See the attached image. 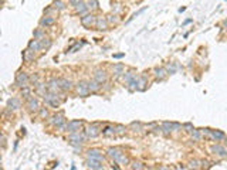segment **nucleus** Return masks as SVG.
Here are the masks:
<instances>
[{"label": "nucleus", "mask_w": 227, "mask_h": 170, "mask_svg": "<svg viewBox=\"0 0 227 170\" xmlns=\"http://www.w3.org/2000/svg\"><path fill=\"white\" fill-rule=\"evenodd\" d=\"M80 1H81V0H70V3H71L72 6H77L78 3H80Z\"/></svg>", "instance_id": "3c124183"}, {"label": "nucleus", "mask_w": 227, "mask_h": 170, "mask_svg": "<svg viewBox=\"0 0 227 170\" xmlns=\"http://www.w3.org/2000/svg\"><path fill=\"white\" fill-rule=\"evenodd\" d=\"M200 132H202V135H203V136H210L211 129H209V128H206V129H200Z\"/></svg>", "instance_id": "c03bdc74"}, {"label": "nucleus", "mask_w": 227, "mask_h": 170, "mask_svg": "<svg viewBox=\"0 0 227 170\" xmlns=\"http://www.w3.org/2000/svg\"><path fill=\"white\" fill-rule=\"evenodd\" d=\"M95 26H97L98 30H107V28H108V20L104 19V17H99V19H97Z\"/></svg>", "instance_id": "412c9836"}, {"label": "nucleus", "mask_w": 227, "mask_h": 170, "mask_svg": "<svg viewBox=\"0 0 227 170\" xmlns=\"http://www.w3.org/2000/svg\"><path fill=\"white\" fill-rule=\"evenodd\" d=\"M176 71V65L175 64H172V65H168V72L169 74H173Z\"/></svg>", "instance_id": "09e8293b"}, {"label": "nucleus", "mask_w": 227, "mask_h": 170, "mask_svg": "<svg viewBox=\"0 0 227 170\" xmlns=\"http://www.w3.org/2000/svg\"><path fill=\"white\" fill-rule=\"evenodd\" d=\"M115 130H116V135H124V133L126 132V128H125L124 125H116V126H115Z\"/></svg>", "instance_id": "f704fd0d"}, {"label": "nucleus", "mask_w": 227, "mask_h": 170, "mask_svg": "<svg viewBox=\"0 0 227 170\" xmlns=\"http://www.w3.org/2000/svg\"><path fill=\"white\" fill-rule=\"evenodd\" d=\"M81 126H82V121H70V122L67 123V130L70 133L80 132Z\"/></svg>", "instance_id": "1a4fd4ad"}, {"label": "nucleus", "mask_w": 227, "mask_h": 170, "mask_svg": "<svg viewBox=\"0 0 227 170\" xmlns=\"http://www.w3.org/2000/svg\"><path fill=\"white\" fill-rule=\"evenodd\" d=\"M34 38H36V40H43V38H46V34H44V31L41 28L34 31Z\"/></svg>", "instance_id": "473e14b6"}, {"label": "nucleus", "mask_w": 227, "mask_h": 170, "mask_svg": "<svg viewBox=\"0 0 227 170\" xmlns=\"http://www.w3.org/2000/svg\"><path fill=\"white\" fill-rule=\"evenodd\" d=\"M145 85H148V78H146V77H139L138 89H139V91H143V89H145Z\"/></svg>", "instance_id": "7c9ffc66"}, {"label": "nucleus", "mask_w": 227, "mask_h": 170, "mask_svg": "<svg viewBox=\"0 0 227 170\" xmlns=\"http://www.w3.org/2000/svg\"><path fill=\"white\" fill-rule=\"evenodd\" d=\"M75 10H77V13L82 14V13H85V11L88 10V6H87L84 1H80V3L75 6Z\"/></svg>", "instance_id": "a878e982"}, {"label": "nucleus", "mask_w": 227, "mask_h": 170, "mask_svg": "<svg viewBox=\"0 0 227 170\" xmlns=\"http://www.w3.org/2000/svg\"><path fill=\"white\" fill-rule=\"evenodd\" d=\"M27 106H28V111L30 112H37L41 109V108H40V102H38L37 98H30L27 102Z\"/></svg>", "instance_id": "4468645a"}, {"label": "nucleus", "mask_w": 227, "mask_h": 170, "mask_svg": "<svg viewBox=\"0 0 227 170\" xmlns=\"http://www.w3.org/2000/svg\"><path fill=\"white\" fill-rule=\"evenodd\" d=\"M97 7H98L97 0H90V1H88V9H97Z\"/></svg>", "instance_id": "a19ab883"}, {"label": "nucleus", "mask_w": 227, "mask_h": 170, "mask_svg": "<svg viewBox=\"0 0 227 170\" xmlns=\"http://www.w3.org/2000/svg\"><path fill=\"white\" fill-rule=\"evenodd\" d=\"M95 23H97V19H95L94 14H87V16L81 17V24L84 27H91V26H94Z\"/></svg>", "instance_id": "9b49d317"}, {"label": "nucleus", "mask_w": 227, "mask_h": 170, "mask_svg": "<svg viewBox=\"0 0 227 170\" xmlns=\"http://www.w3.org/2000/svg\"><path fill=\"white\" fill-rule=\"evenodd\" d=\"M107 80H108V75H107V72L104 69H97L95 71V81H98L99 84H105Z\"/></svg>", "instance_id": "2eb2a0df"}, {"label": "nucleus", "mask_w": 227, "mask_h": 170, "mask_svg": "<svg viewBox=\"0 0 227 170\" xmlns=\"http://www.w3.org/2000/svg\"><path fill=\"white\" fill-rule=\"evenodd\" d=\"M107 20H108V23H116V21H118V19H116V16H115V14H111V16H108V19H107Z\"/></svg>", "instance_id": "a18cd8bd"}, {"label": "nucleus", "mask_w": 227, "mask_h": 170, "mask_svg": "<svg viewBox=\"0 0 227 170\" xmlns=\"http://www.w3.org/2000/svg\"><path fill=\"white\" fill-rule=\"evenodd\" d=\"M107 154H108L109 157H112L114 162H115L119 156H122V154H124V150H122L121 148H109L108 150H107Z\"/></svg>", "instance_id": "f8f14e48"}, {"label": "nucleus", "mask_w": 227, "mask_h": 170, "mask_svg": "<svg viewBox=\"0 0 227 170\" xmlns=\"http://www.w3.org/2000/svg\"><path fill=\"white\" fill-rule=\"evenodd\" d=\"M223 26H224V27H226V28H227V20H224V23H223Z\"/></svg>", "instance_id": "4d7b16f0"}, {"label": "nucleus", "mask_w": 227, "mask_h": 170, "mask_svg": "<svg viewBox=\"0 0 227 170\" xmlns=\"http://www.w3.org/2000/svg\"><path fill=\"white\" fill-rule=\"evenodd\" d=\"M190 133H192V140H193V142H199L200 139H202V136H203L202 132H200V129L199 130H197V129H193Z\"/></svg>", "instance_id": "bb28decb"}, {"label": "nucleus", "mask_w": 227, "mask_h": 170, "mask_svg": "<svg viewBox=\"0 0 227 170\" xmlns=\"http://www.w3.org/2000/svg\"><path fill=\"white\" fill-rule=\"evenodd\" d=\"M200 166H202V165H200L199 160H192V162H190V165H189V167H190V169H193V170H197Z\"/></svg>", "instance_id": "e433bc0d"}, {"label": "nucleus", "mask_w": 227, "mask_h": 170, "mask_svg": "<svg viewBox=\"0 0 227 170\" xmlns=\"http://www.w3.org/2000/svg\"><path fill=\"white\" fill-rule=\"evenodd\" d=\"M159 170H170V169H169V167H161Z\"/></svg>", "instance_id": "6e6d98bb"}, {"label": "nucleus", "mask_w": 227, "mask_h": 170, "mask_svg": "<svg viewBox=\"0 0 227 170\" xmlns=\"http://www.w3.org/2000/svg\"><path fill=\"white\" fill-rule=\"evenodd\" d=\"M153 72H155V77H156V80H159V81H162V80H165L166 78V69L165 68H155L153 69Z\"/></svg>", "instance_id": "4be33fe9"}, {"label": "nucleus", "mask_w": 227, "mask_h": 170, "mask_svg": "<svg viewBox=\"0 0 227 170\" xmlns=\"http://www.w3.org/2000/svg\"><path fill=\"white\" fill-rule=\"evenodd\" d=\"M28 84H30V77H28L26 72H17L16 75V85L17 86H20V88H27Z\"/></svg>", "instance_id": "f257e3e1"}, {"label": "nucleus", "mask_w": 227, "mask_h": 170, "mask_svg": "<svg viewBox=\"0 0 227 170\" xmlns=\"http://www.w3.org/2000/svg\"><path fill=\"white\" fill-rule=\"evenodd\" d=\"M44 101H46V104L54 106V108H58L60 106L58 96H57V94H53V92H47V94L44 95Z\"/></svg>", "instance_id": "423d86ee"}, {"label": "nucleus", "mask_w": 227, "mask_h": 170, "mask_svg": "<svg viewBox=\"0 0 227 170\" xmlns=\"http://www.w3.org/2000/svg\"><path fill=\"white\" fill-rule=\"evenodd\" d=\"M131 128H134V129H136V132H139L142 128V123L141 122H132L131 123Z\"/></svg>", "instance_id": "ea45409f"}, {"label": "nucleus", "mask_w": 227, "mask_h": 170, "mask_svg": "<svg viewBox=\"0 0 227 170\" xmlns=\"http://www.w3.org/2000/svg\"><path fill=\"white\" fill-rule=\"evenodd\" d=\"M87 135H84V133H80V132H75V133H71L70 135V143L72 145V146H80V145L85 140Z\"/></svg>", "instance_id": "39448f33"}, {"label": "nucleus", "mask_w": 227, "mask_h": 170, "mask_svg": "<svg viewBox=\"0 0 227 170\" xmlns=\"http://www.w3.org/2000/svg\"><path fill=\"white\" fill-rule=\"evenodd\" d=\"M38 80H40V78H38V75H33V77H30V82H31V84H34L36 86L40 84V82H38Z\"/></svg>", "instance_id": "79ce46f5"}, {"label": "nucleus", "mask_w": 227, "mask_h": 170, "mask_svg": "<svg viewBox=\"0 0 227 170\" xmlns=\"http://www.w3.org/2000/svg\"><path fill=\"white\" fill-rule=\"evenodd\" d=\"M40 115H41L43 118H47L49 116V111H47L46 108H41V109H40Z\"/></svg>", "instance_id": "de8ad7c7"}, {"label": "nucleus", "mask_w": 227, "mask_h": 170, "mask_svg": "<svg viewBox=\"0 0 227 170\" xmlns=\"http://www.w3.org/2000/svg\"><path fill=\"white\" fill-rule=\"evenodd\" d=\"M41 41H40V40H36V38H34V40H31V41L28 42V50H31L33 53H34V51H40V50H41Z\"/></svg>", "instance_id": "a211bd4d"}, {"label": "nucleus", "mask_w": 227, "mask_h": 170, "mask_svg": "<svg viewBox=\"0 0 227 170\" xmlns=\"http://www.w3.org/2000/svg\"><path fill=\"white\" fill-rule=\"evenodd\" d=\"M115 162H116V163H122V165H128V163H129V159H128L125 154H122V156H119Z\"/></svg>", "instance_id": "72a5a7b5"}, {"label": "nucleus", "mask_w": 227, "mask_h": 170, "mask_svg": "<svg viewBox=\"0 0 227 170\" xmlns=\"http://www.w3.org/2000/svg\"><path fill=\"white\" fill-rule=\"evenodd\" d=\"M1 143H3V146H6V138L4 136H1Z\"/></svg>", "instance_id": "5fc2aeb1"}, {"label": "nucleus", "mask_w": 227, "mask_h": 170, "mask_svg": "<svg viewBox=\"0 0 227 170\" xmlns=\"http://www.w3.org/2000/svg\"><path fill=\"white\" fill-rule=\"evenodd\" d=\"M55 23V19L54 17H44L43 20L40 21V24H41V26H51V24H54Z\"/></svg>", "instance_id": "cd10ccee"}, {"label": "nucleus", "mask_w": 227, "mask_h": 170, "mask_svg": "<svg viewBox=\"0 0 227 170\" xmlns=\"http://www.w3.org/2000/svg\"><path fill=\"white\" fill-rule=\"evenodd\" d=\"M183 128H184V129H186V132H192V130L195 129V128L192 126V123H184V125H183Z\"/></svg>", "instance_id": "49530a36"}, {"label": "nucleus", "mask_w": 227, "mask_h": 170, "mask_svg": "<svg viewBox=\"0 0 227 170\" xmlns=\"http://www.w3.org/2000/svg\"><path fill=\"white\" fill-rule=\"evenodd\" d=\"M138 84H139V77L135 75L129 82H126V86H128V89L129 91H136L138 89Z\"/></svg>", "instance_id": "aec40b11"}, {"label": "nucleus", "mask_w": 227, "mask_h": 170, "mask_svg": "<svg viewBox=\"0 0 227 170\" xmlns=\"http://www.w3.org/2000/svg\"><path fill=\"white\" fill-rule=\"evenodd\" d=\"M124 69H125V67L122 65V64H116V65H114L112 67V71H114V74L115 75L124 74Z\"/></svg>", "instance_id": "c85d7f7f"}, {"label": "nucleus", "mask_w": 227, "mask_h": 170, "mask_svg": "<svg viewBox=\"0 0 227 170\" xmlns=\"http://www.w3.org/2000/svg\"><path fill=\"white\" fill-rule=\"evenodd\" d=\"M99 133H102V129H99V125H98V123H92V125H90L88 129L85 130L87 138H90V139L97 138Z\"/></svg>", "instance_id": "20e7f679"}, {"label": "nucleus", "mask_w": 227, "mask_h": 170, "mask_svg": "<svg viewBox=\"0 0 227 170\" xmlns=\"http://www.w3.org/2000/svg\"><path fill=\"white\" fill-rule=\"evenodd\" d=\"M88 86H90V91H91V92H98V91L101 89V84L95 80L88 81Z\"/></svg>", "instance_id": "b1692460"}, {"label": "nucleus", "mask_w": 227, "mask_h": 170, "mask_svg": "<svg viewBox=\"0 0 227 170\" xmlns=\"http://www.w3.org/2000/svg\"><path fill=\"white\" fill-rule=\"evenodd\" d=\"M40 41H41V47L43 48L51 47V40H49V38H43V40H40Z\"/></svg>", "instance_id": "c9c22d12"}, {"label": "nucleus", "mask_w": 227, "mask_h": 170, "mask_svg": "<svg viewBox=\"0 0 227 170\" xmlns=\"http://www.w3.org/2000/svg\"><path fill=\"white\" fill-rule=\"evenodd\" d=\"M210 152L219 157H227V148H224L222 145H213L210 148Z\"/></svg>", "instance_id": "6e6552de"}, {"label": "nucleus", "mask_w": 227, "mask_h": 170, "mask_svg": "<svg viewBox=\"0 0 227 170\" xmlns=\"http://www.w3.org/2000/svg\"><path fill=\"white\" fill-rule=\"evenodd\" d=\"M102 135L104 136H114L116 135V130H115V126H111V125H107V126L102 129Z\"/></svg>", "instance_id": "5701e85b"}, {"label": "nucleus", "mask_w": 227, "mask_h": 170, "mask_svg": "<svg viewBox=\"0 0 227 170\" xmlns=\"http://www.w3.org/2000/svg\"><path fill=\"white\" fill-rule=\"evenodd\" d=\"M135 77V72H132V71H129V72H126V74L124 75V80H125V82H129L132 78Z\"/></svg>", "instance_id": "58836bf2"}, {"label": "nucleus", "mask_w": 227, "mask_h": 170, "mask_svg": "<svg viewBox=\"0 0 227 170\" xmlns=\"http://www.w3.org/2000/svg\"><path fill=\"white\" fill-rule=\"evenodd\" d=\"M124 57V53H121V54H115L114 55V58H122Z\"/></svg>", "instance_id": "603ef678"}, {"label": "nucleus", "mask_w": 227, "mask_h": 170, "mask_svg": "<svg viewBox=\"0 0 227 170\" xmlns=\"http://www.w3.org/2000/svg\"><path fill=\"white\" fill-rule=\"evenodd\" d=\"M60 86L63 91H70L72 88V81L67 78H60Z\"/></svg>", "instance_id": "f3484780"}, {"label": "nucleus", "mask_w": 227, "mask_h": 170, "mask_svg": "<svg viewBox=\"0 0 227 170\" xmlns=\"http://www.w3.org/2000/svg\"><path fill=\"white\" fill-rule=\"evenodd\" d=\"M49 123H50V125H53V126H55V128H60L61 125L67 123V121H65L64 115H63V112H60V113H57V115H53V116L50 118Z\"/></svg>", "instance_id": "7ed1b4c3"}, {"label": "nucleus", "mask_w": 227, "mask_h": 170, "mask_svg": "<svg viewBox=\"0 0 227 170\" xmlns=\"http://www.w3.org/2000/svg\"><path fill=\"white\" fill-rule=\"evenodd\" d=\"M162 130H163V133H166V135L173 132V122H163Z\"/></svg>", "instance_id": "393cba45"}, {"label": "nucleus", "mask_w": 227, "mask_h": 170, "mask_svg": "<svg viewBox=\"0 0 227 170\" xmlns=\"http://www.w3.org/2000/svg\"><path fill=\"white\" fill-rule=\"evenodd\" d=\"M23 57H24L26 61H31V60L34 58V54H33L31 50H26V51L23 53Z\"/></svg>", "instance_id": "2f4dec72"}, {"label": "nucleus", "mask_w": 227, "mask_h": 170, "mask_svg": "<svg viewBox=\"0 0 227 170\" xmlns=\"http://www.w3.org/2000/svg\"><path fill=\"white\" fill-rule=\"evenodd\" d=\"M180 128H183L180 123H178V122H173V130H179Z\"/></svg>", "instance_id": "8fccbe9b"}, {"label": "nucleus", "mask_w": 227, "mask_h": 170, "mask_svg": "<svg viewBox=\"0 0 227 170\" xmlns=\"http://www.w3.org/2000/svg\"><path fill=\"white\" fill-rule=\"evenodd\" d=\"M53 6H54V9H57V10H64L65 7H67V4H65L63 0H54Z\"/></svg>", "instance_id": "c756f323"}, {"label": "nucleus", "mask_w": 227, "mask_h": 170, "mask_svg": "<svg viewBox=\"0 0 227 170\" xmlns=\"http://www.w3.org/2000/svg\"><path fill=\"white\" fill-rule=\"evenodd\" d=\"M87 157L98 160V162H105V156L102 154V150H99V149H90L87 152Z\"/></svg>", "instance_id": "f03ea898"}, {"label": "nucleus", "mask_w": 227, "mask_h": 170, "mask_svg": "<svg viewBox=\"0 0 227 170\" xmlns=\"http://www.w3.org/2000/svg\"><path fill=\"white\" fill-rule=\"evenodd\" d=\"M22 94H23V96H24V98L30 99V89H28V86H27V88H23Z\"/></svg>", "instance_id": "37998d69"}, {"label": "nucleus", "mask_w": 227, "mask_h": 170, "mask_svg": "<svg viewBox=\"0 0 227 170\" xmlns=\"http://www.w3.org/2000/svg\"><path fill=\"white\" fill-rule=\"evenodd\" d=\"M20 108H22V102H20L19 98H11V99H9V109L17 111V109H20Z\"/></svg>", "instance_id": "dca6fc26"}, {"label": "nucleus", "mask_w": 227, "mask_h": 170, "mask_svg": "<svg viewBox=\"0 0 227 170\" xmlns=\"http://www.w3.org/2000/svg\"><path fill=\"white\" fill-rule=\"evenodd\" d=\"M47 89H49V92L57 94V91L61 89V86H60V80H57V78H53V80H50L49 84H47Z\"/></svg>", "instance_id": "9d476101"}, {"label": "nucleus", "mask_w": 227, "mask_h": 170, "mask_svg": "<svg viewBox=\"0 0 227 170\" xmlns=\"http://www.w3.org/2000/svg\"><path fill=\"white\" fill-rule=\"evenodd\" d=\"M90 92H91V91H90V86H88V82H87V81L82 80L77 84V94L80 96H87Z\"/></svg>", "instance_id": "0eeeda50"}, {"label": "nucleus", "mask_w": 227, "mask_h": 170, "mask_svg": "<svg viewBox=\"0 0 227 170\" xmlns=\"http://www.w3.org/2000/svg\"><path fill=\"white\" fill-rule=\"evenodd\" d=\"M176 170H187L184 166H180V165H178V167H176Z\"/></svg>", "instance_id": "864d4df0"}, {"label": "nucleus", "mask_w": 227, "mask_h": 170, "mask_svg": "<svg viewBox=\"0 0 227 170\" xmlns=\"http://www.w3.org/2000/svg\"><path fill=\"white\" fill-rule=\"evenodd\" d=\"M87 166H88L91 170H104L105 169L104 165H102V162H98V160H94V159L87 160Z\"/></svg>", "instance_id": "ddd939ff"}, {"label": "nucleus", "mask_w": 227, "mask_h": 170, "mask_svg": "<svg viewBox=\"0 0 227 170\" xmlns=\"http://www.w3.org/2000/svg\"><path fill=\"white\" fill-rule=\"evenodd\" d=\"M209 138H211L213 140H216V142H220V140H223V139L226 138V135H224V132H222V130H211Z\"/></svg>", "instance_id": "6ab92c4d"}, {"label": "nucleus", "mask_w": 227, "mask_h": 170, "mask_svg": "<svg viewBox=\"0 0 227 170\" xmlns=\"http://www.w3.org/2000/svg\"><path fill=\"white\" fill-rule=\"evenodd\" d=\"M145 169V166L142 165L141 162H135V163H132V170H143Z\"/></svg>", "instance_id": "4c0bfd02"}]
</instances>
